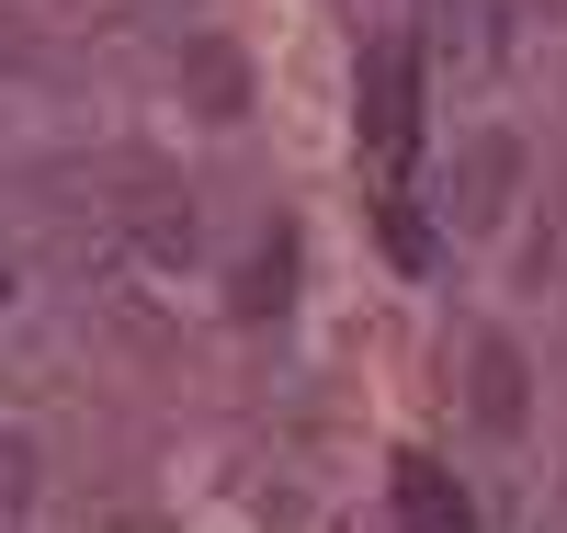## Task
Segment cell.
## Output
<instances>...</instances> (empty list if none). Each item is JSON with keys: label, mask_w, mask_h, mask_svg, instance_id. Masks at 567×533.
Segmentation results:
<instances>
[{"label": "cell", "mask_w": 567, "mask_h": 533, "mask_svg": "<svg viewBox=\"0 0 567 533\" xmlns=\"http://www.w3.org/2000/svg\"><path fill=\"white\" fill-rule=\"evenodd\" d=\"M363 136H374V160H386V182L420 160V45L386 34L363 58Z\"/></svg>", "instance_id": "cell-1"}, {"label": "cell", "mask_w": 567, "mask_h": 533, "mask_svg": "<svg viewBox=\"0 0 567 533\" xmlns=\"http://www.w3.org/2000/svg\"><path fill=\"white\" fill-rule=\"evenodd\" d=\"M398 533H477V500L454 489V465H432V454H398Z\"/></svg>", "instance_id": "cell-2"}, {"label": "cell", "mask_w": 567, "mask_h": 533, "mask_svg": "<svg viewBox=\"0 0 567 533\" xmlns=\"http://www.w3.org/2000/svg\"><path fill=\"white\" fill-rule=\"evenodd\" d=\"M465 398H477L488 431H523V420H534V363H523V341H499V329H488V341H477V375H465Z\"/></svg>", "instance_id": "cell-3"}, {"label": "cell", "mask_w": 567, "mask_h": 533, "mask_svg": "<svg viewBox=\"0 0 567 533\" xmlns=\"http://www.w3.org/2000/svg\"><path fill=\"white\" fill-rule=\"evenodd\" d=\"M511 182H523V136H477V148H465V182H454V227H499Z\"/></svg>", "instance_id": "cell-4"}, {"label": "cell", "mask_w": 567, "mask_h": 533, "mask_svg": "<svg viewBox=\"0 0 567 533\" xmlns=\"http://www.w3.org/2000/svg\"><path fill=\"white\" fill-rule=\"evenodd\" d=\"M182 91H194L216 125H239V114H250V58H239L227 34H194V45H182Z\"/></svg>", "instance_id": "cell-5"}, {"label": "cell", "mask_w": 567, "mask_h": 533, "mask_svg": "<svg viewBox=\"0 0 567 533\" xmlns=\"http://www.w3.org/2000/svg\"><path fill=\"white\" fill-rule=\"evenodd\" d=\"M114 216H125V238H136L148 262H182V250H194V205H171V182H148V171H136V193H114Z\"/></svg>", "instance_id": "cell-6"}, {"label": "cell", "mask_w": 567, "mask_h": 533, "mask_svg": "<svg viewBox=\"0 0 567 533\" xmlns=\"http://www.w3.org/2000/svg\"><path fill=\"white\" fill-rule=\"evenodd\" d=\"M284 273H296V238H284V227H272V238H261V250L239 262V284H227V307H239V318H272L284 296H296V284H284Z\"/></svg>", "instance_id": "cell-7"}, {"label": "cell", "mask_w": 567, "mask_h": 533, "mask_svg": "<svg viewBox=\"0 0 567 533\" xmlns=\"http://www.w3.org/2000/svg\"><path fill=\"white\" fill-rule=\"evenodd\" d=\"M386 250H398V262H409V273H420V262H432V227H420V216H409V205H398V193H386Z\"/></svg>", "instance_id": "cell-8"}, {"label": "cell", "mask_w": 567, "mask_h": 533, "mask_svg": "<svg viewBox=\"0 0 567 533\" xmlns=\"http://www.w3.org/2000/svg\"><path fill=\"white\" fill-rule=\"evenodd\" d=\"M34 489V443H0V500H23Z\"/></svg>", "instance_id": "cell-9"}, {"label": "cell", "mask_w": 567, "mask_h": 533, "mask_svg": "<svg viewBox=\"0 0 567 533\" xmlns=\"http://www.w3.org/2000/svg\"><path fill=\"white\" fill-rule=\"evenodd\" d=\"M0 533H12V522H0Z\"/></svg>", "instance_id": "cell-10"}]
</instances>
